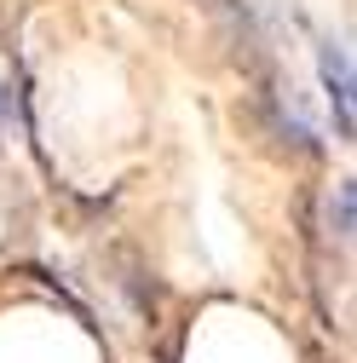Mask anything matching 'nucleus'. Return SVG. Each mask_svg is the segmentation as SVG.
I'll use <instances>...</instances> for the list:
<instances>
[{
  "label": "nucleus",
  "instance_id": "1",
  "mask_svg": "<svg viewBox=\"0 0 357 363\" xmlns=\"http://www.w3.org/2000/svg\"><path fill=\"white\" fill-rule=\"evenodd\" d=\"M317 69H323V93H329V104H334L340 139H351V133H357V110H351V52L329 40V47L317 52Z\"/></svg>",
  "mask_w": 357,
  "mask_h": 363
},
{
  "label": "nucleus",
  "instance_id": "2",
  "mask_svg": "<svg viewBox=\"0 0 357 363\" xmlns=\"http://www.w3.org/2000/svg\"><path fill=\"white\" fill-rule=\"evenodd\" d=\"M329 237L340 248H351V185H346V179L329 191Z\"/></svg>",
  "mask_w": 357,
  "mask_h": 363
}]
</instances>
